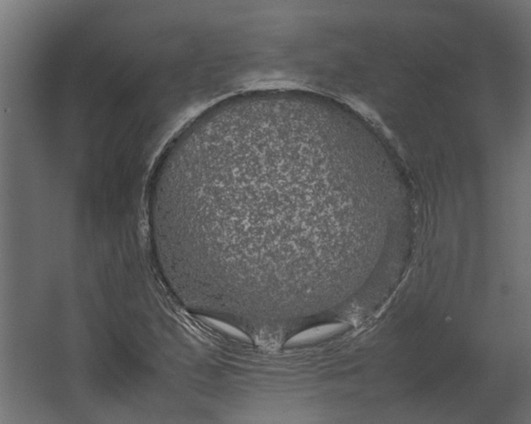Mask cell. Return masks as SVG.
I'll use <instances>...</instances> for the list:
<instances>
[{
	"instance_id": "cell-3",
	"label": "cell",
	"mask_w": 531,
	"mask_h": 424,
	"mask_svg": "<svg viewBox=\"0 0 531 424\" xmlns=\"http://www.w3.org/2000/svg\"><path fill=\"white\" fill-rule=\"evenodd\" d=\"M203 319L204 322L209 323V324H211L214 327L220 330V331L229 334V336L232 337L242 339V340L245 341H247L249 339L248 337L245 336V334L242 331H240L239 329L232 327V326L227 324L225 322H222V321L211 318H205V316H203Z\"/></svg>"
},
{
	"instance_id": "cell-2",
	"label": "cell",
	"mask_w": 531,
	"mask_h": 424,
	"mask_svg": "<svg viewBox=\"0 0 531 424\" xmlns=\"http://www.w3.org/2000/svg\"><path fill=\"white\" fill-rule=\"evenodd\" d=\"M342 328V324H329L308 329L306 331L298 333L297 336L290 338L287 343V346L305 345V343L318 341L320 339L322 340V339L340 332Z\"/></svg>"
},
{
	"instance_id": "cell-1",
	"label": "cell",
	"mask_w": 531,
	"mask_h": 424,
	"mask_svg": "<svg viewBox=\"0 0 531 424\" xmlns=\"http://www.w3.org/2000/svg\"><path fill=\"white\" fill-rule=\"evenodd\" d=\"M346 138L336 113L301 93L222 102L165 150L150 186V233L199 282L297 296L319 240L358 215Z\"/></svg>"
}]
</instances>
